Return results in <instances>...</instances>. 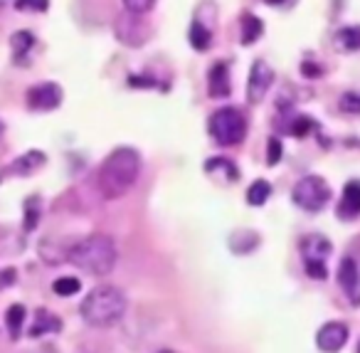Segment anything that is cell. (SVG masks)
Returning <instances> with one entry per match:
<instances>
[{
    "mask_svg": "<svg viewBox=\"0 0 360 353\" xmlns=\"http://www.w3.org/2000/svg\"><path fill=\"white\" fill-rule=\"evenodd\" d=\"M141 173V156L134 149H117L104 158L97 171V188L106 200H119L126 195Z\"/></svg>",
    "mask_w": 360,
    "mask_h": 353,
    "instance_id": "cell-1",
    "label": "cell"
},
{
    "mask_svg": "<svg viewBox=\"0 0 360 353\" xmlns=\"http://www.w3.org/2000/svg\"><path fill=\"white\" fill-rule=\"evenodd\" d=\"M126 294L121 289L111 284H101V287H94L89 294L84 297L82 302V319H84L89 326L94 328H106V326H114L123 319L126 314Z\"/></svg>",
    "mask_w": 360,
    "mask_h": 353,
    "instance_id": "cell-2",
    "label": "cell"
},
{
    "mask_svg": "<svg viewBox=\"0 0 360 353\" xmlns=\"http://www.w3.org/2000/svg\"><path fill=\"white\" fill-rule=\"evenodd\" d=\"M67 257L74 267H80L82 272L94 274V277H106L117 267L119 252L109 235H89L77 242L67 252Z\"/></svg>",
    "mask_w": 360,
    "mask_h": 353,
    "instance_id": "cell-3",
    "label": "cell"
},
{
    "mask_svg": "<svg viewBox=\"0 0 360 353\" xmlns=\"http://www.w3.org/2000/svg\"><path fill=\"white\" fill-rule=\"evenodd\" d=\"M210 134L220 146H237L247 136V119L237 106H222L210 117Z\"/></svg>",
    "mask_w": 360,
    "mask_h": 353,
    "instance_id": "cell-4",
    "label": "cell"
},
{
    "mask_svg": "<svg viewBox=\"0 0 360 353\" xmlns=\"http://www.w3.org/2000/svg\"><path fill=\"white\" fill-rule=\"evenodd\" d=\"M293 203L299 205L306 212H318L324 210L331 200V188L321 175H306L301 178L291 191Z\"/></svg>",
    "mask_w": 360,
    "mask_h": 353,
    "instance_id": "cell-5",
    "label": "cell"
},
{
    "mask_svg": "<svg viewBox=\"0 0 360 353\" xmlns=\"http://www.w3.org/2000/svg\"><path fill=\"white\" fill-rule=\"evenodd\" d=\"M62 87L55 82H45L27 89V106L32 112H52L62 104Z\"/></svg>",
    "mask_w": 360,
    "mask_h": 353,
    "instance_id": "cell-6",
    "label": "cell"
},
{
    "mask_svg": "<svg viewBox=\"0 0 360 353\" xmlns=\"http://www.w3.org/2000/svg\"><path fill=\"white\" fill-rule=\"evenodd\" d=\"M272 82H274V69L269 67L264 60H256L252 64L250 82H247V99H250V104H259L267 97Z\"/></svg>",
    "mask_w": 360,
    "mask_h": 353,
    "instance_id": "cell-7",
    "label": "cell"
},
{
    "mask_svg": "<svg viewBox=\"0 0 360 353\" xmlns=\"http://www.w3.org/2000/svg\"><path fill=\"white\" fill-rule=\"evenodd\" d=\"M117 35L121 42L131 45V47H141V45L146 42L148 35H151V27L141 20V15H134V13H126L119 18L117 23Z\"/></svg>",
    "mask_w": 360,
    "mask_h": 353,
    "instance_id": "cell-8",
    "label": "cell"
},
{
    "mask_svg": "<svg viewBox=\"0 0 360 353\" xmlns=\"http://www.w3.org/2000/svg\"><path fill=\"white\" fill-rule=\"evenodd\" d=\"M348 341V326L343 321H328L318 328L316 346L324 353H338Z\"/></svg>",
    "mask_w": 360,
    "mask_h": 353,
    "instance_id": "cell-9",
    "label": "cell"
},
{
    "mask_svg": "<svg viewBox=\"0 0 360 353\" xmlns=\"http://www.w3.org/2000/svg\"><path fill=\"white\" fill-rule=\"evenodd\" d=\"M333 252V245L324 235H309L301 240V254L304 262H326Z\"/></svg>",
    "mask_w": 360,
    "mask_h": 353,
    "instance_id": "cell-10",
    "label": "cell"
},
{
    "mask_svg": "<svg viewBox=\"0 0 360 353\" xmlns=\"http://www.w3.org/2000/svg\"><path fill=\"white\" fill-rule=\"evenodd\" d=\"M338 215L343 220H353L360 215V180H348L343 188L341 203H338Z\"/></svg>",
    "mask_w": 360,
    "mask_h": 353,
    "instance_id": "cell-11",
    "label": "cell"
},
{
    "mask_svg": "<svg viewBox=\"0 0 360 353\" xmlns=\"http://www.w3.org/2000/svg\"><path fill=\"white\" fill-rule=\"evenodd\" d=\"M208 92L213 99H222L230 94V69H227L225 62L213 64L208 75Z\"/></svg>",
    "mask_w": 360,
    "mask_h": 353,
    "instance_id": "cell-12",
    "label": "cell"
},
{
    "mask_svg": "<svg viewBox=\"0 0 360 353\" xmlns=\"http://www.w3.org/2000/svg\"><path fill=\"white\" fill-rule=\"evenodd\" d=\"M40 166H45V154H43V151H27L25 156L15 158V163L10 166V171L15 175H30V173H35Z\"/></svg>",
    "mask_w": 360,
    "mask_h": 353,
    "instance_id": "cell-13",
    "label": "cell"
},
{
    "mask_svg": "<svg viewBox=\"0 0 360 353\" xmlns=\"http://www.w3.org/2000/svg\"><path fill=\"white\" fill-rule=\"evenodd\" d=\"M358 282H360L358 265H355L350 257H346V260L341 262V267H338V284L348 291V294H355V289H358Z\"/></svg>",
    "mask_w": 360,
    "mask_h": 353,
    "instance_id": "cell-14",
    "label": "cell"
},
{
    "mask_svg": "<svg viewBox=\"0 0 360 353\" xmlns=\"http://www.w3.org/2000/svg\"><path fill=\"white\" fill-rule=\"evenodd\" d=\"M190 45H193L197 52L210 50V45H213V32H210V27L205 25L202 20H195V23L190 25Z\"/></svg>",
    "mask_w": 360,
    "mask_h": 353,
    "instance_id": "cell-15",
    "label": "cell"
},
{
    "mask_svg": "<svg viewBox=\"0 0 360 353\" xmlns=\"http://www.w3.org/2000/svg\"><path fill=\"white\" fill-rule=\"evenodd\" d=\"M264 32V23L256 15H252V13H247L242 18V45H254L256 40H259V35Z\"/></svg>",
    "mask_w": 360,
    "mask_h": 353,
    "instance_id": "cell-16",
    "label": "cell"
},
{
    "mask_svg": "<svg viewBox=\"0 0 360 353\" xmlns=\"http://www.w3.org/2000/svg\"><path fill=\"white\" fill-rule=\"evenodd\" d=\"M336 47L346 52L360 50V27H355V25L341 27V30L336 32Z\"/></svg>",
    "mask_w": 360,
    "mask_h": 353,
    "instance_id": "cell-17",
    "label": "cell"
},
{
    "mask_svg": "<svg viewBox=\"0 0 360 353\" xmlns=\"http://www.w3.org/2000/svg\"><path fill=\"white\" fill-rule=\"evenodd\" d=\"M272 195V186H269L267 180H254L250 188H247V203L250 205H264Z\"/></svg>",
    "mask_w": 360,
    "mask_h": 353,
    "instance_id": "cell-18",
    "label": "cell"
},
{
    "mask_svg": "<svg viewBox=\"0 0 360 353\" xmlns=\"http://www.w3.org/2000/svg\"><path fill=\"white\" fill-rule=\"evenodd\" d=\"M23 321H25V306L23 304H12L10 309L5 314V324H8V331H10L12 339H18L20 331H23Z\"/></svg>",
    "mask_w": 360,
    "mask_h": 353,
    "instance_id": "cell-19",
    "label": "cell"
},
{
    "mask_svg": "<svg viewBox=\"0 0 360 353\" xmlns=\"http://www.w3.org/2000/svg\"><path fill=\"white\" fill-rule=\"evenodd\" d=\"M60 328V321L55 316L47 314V311H37L35 316V324L30 328V336H40V334H47V331H57Z\"/></svg>",
    "mask_w": 360,
    "mask_h": 353,
    "instance_id": "cell-20",
    "label": "cell"
},
{
    "mask_svg": "<svg viewBox=\"0 0 360 353\" xmlns=\"http://www.w3.org/2000/svg\"><path fill=\"white\" fill-rule=\"evenodd\" d=\"M80 289H82V282L77 277H60L55 279V284H52V291H55L57 297H74Z\"/></svg>",
    "mask_w": 360,
    "mask_h": 353,
    "instance_id": "cell-21",
    "label": "cell"
},
{
    "mask_svg": "<svg viewBox=\"0 0 360 353\" xmlns=\"http://www.w3.org/2000/svg\"><path fill=\"white\" fill-rule=\"evenodd\" d=\"M10 45H12V50H15V55L20 57V55H25V52L30 50L32 45H35V38H32V32L20 30V32H15V35H12Z\"/></svg>",
    "mask_w": 360,
    "mask_h": 353,
    "instance_id": "cell-22",
    "label": "cell"
},
{
    "mask_svg": "<svg viewBox=\"0 0 360 353\" xmlns=\"http://www.w3.org/2000/svg\"><path fill=\"white\" fill-rule=\"evenodd\" d=\"M338 109L343 114H360V92H346L338 99Z\"/></svg>",
    "mask_w": 360,
    "mask_h": 353,
    "instance_id": "cell-23",
    "label": "cell"
},
{
    "mask_svg": "<svg viewBox=\"0 0 360 353\" xmlns=\"http://www.w3.org/2000/svg\"><path fill=\"white\" fill-rule=\"evenodd\" d=\"M313 129V121L309 117H293V124L289 126V134H293V136H306V134H309V131Z\"/></svg>",
    "mask_w": 360,
    "mask_h": 353,
    "instance_id": "cell-24",
    "label": "cell"
},
{
    "mask_svg": "<svg viewBox=\"0 0 360 353\" xmlns=\"http://www.w3.org/2000/svg\"><path fill=\"white\" fill-rule=\"evenodd\" d=\"M153 5H156V0H123L126 13H134V15H146Z\"/></svg>",
    "mask_w": 360,
    "mask_h": 353,
    "instance_id": "cell-25",
    "label": "cell"
},
{
    "mask_svg": "<svg viewBox=\"0 0 360 353\" xmlns=\"http://www.w3.org/2000/svg\"><path fill=\"white\" fill-rule=\"evenodd\" d=\"M281 154H284V146L276 136L269 138V149H267V163L269 166H276L281 161Z\"/></svg>",
    "mask_w": 360,
    "mask_h": 353,
    "instance_id": "cell-26",
    "label": "cell"
},
{
    "mask_svg": "<svg viewBox=\"0 0 360 353\" xmlns=\"http://www.w3.org/2000/svg\"><path fill=\"white\" fill-rule=\"evenodd\" d=\"M25 228L27 230H32L37 225V217H40V203H37L35 198H30L27 200V205H25Z\"/></svg>",
    "mask_w": 360,
    "mask_h": 353,
    "instance_id": "cell-27",
    "label": "cell"
},
{
    "mask_svg": "<svg viewBox=\"0 0 360 353\" xmlns=\"http://www.w3.org/2000/svg\"><path fill=\"white\" fill-rule=\"evenodd\" d=\"M47 0H15V8L18 10H35V13H43L47 10Z\"/></svg>",
    "mask_w": 360,
    "mask_h": 353,
    "instance_id": "cell-28",
    "label": "cell"
},
{
    "mask_svg": "<svg viewBox=\"0 0 360 353\" xmlns=\"http://www.w3.org/2000/svg\"><path fill=\"white\" fill-rule=\"evenodd\" d=\"M306 272L311 274L313 279H326V262H304Z\"/></svg>",
    "mask_w": 360,
    "mask_h": 353,
    "instance_id": "cell-29",
    "label": "cell"
},
{
    "mask_svg": "<svg viewBox=\"0 0 360 353\" xmlns=\"http://www.w3.org/2000/svg\"><path fill=\"white\" fill-rule=\"evenodd\" d=\"M15 282V269H5V272H0V289H5Z\"/></svg>",
    "mask_w": 360,
    "mask_h": 353,
    "instance_id": "cell-30",
    "label": "cell"
},
{
    "mask_svg": "<svg viewBox=\"0 0 360 353\" xmlns=\"http://www.w3.org/2000/svg\"><path fill=\"white\" fill-rule=\"evenodd\" d=\"M128 84L131 87H153V82L148 77H128Z\"/></svg>",
    "mask_w": 360,
    "mask_h": 353,
    "instance_id": "cell-31",
    "label": "cell"
},
{
    "mask_svg": "<svg viewBox=\"0 0 360 353\" xmlns=\"http://www.w3.org/2000/svg\"><path fill=\"white\" fill-rule=\"evenodd\" d=\"M301 69H304V75H309V77H318V75H321V67H313L311 62H304V64H301Z\"/></svg>",
    "mask_w": 360,
    "mask_h": 353,
    "instance_id": "cell-32",
    "label": "cell"
},
{
    "mask_svg": "<svg viewBox=\"0 0 360 353\" xmlns=\"http://www.w3.org/2000/svg\"><path fill=\"white\" fill-rule=\"evenodd\" d=\"M264 3H267V5H284L287 0H264Z\"/></svg>",
    "mask_w": 360,
    "mask_h": 353,
    "instance_id": "cell-33",
    "label": "cell"
},
{
    "mask_svg": "<svg viewBox=\"0 0 360 353\" xmlns=\"http://www.w3.org/2000/svg\"><path fill=\"white\" fill-rule=\"evenodd\" d=\"M3 131H5V124H3V121H0V136H3Z\"/></svg>",
    "mask_w": 360,
    "mask_h": 353,
    "instance_id": "cell-34",
    "label": "cell"
},
{
    "mask_svg": "<svg viewBox=\"0 0 360 353\" xmlns=\"http://www.w3.org/2000/svg\"><path fill=\"white\" fill-rule=\"evenodd\" d=\"M158 353H173V351H158Z\"/></svg>",
    "mask_w": 360,
    "mask_h": 353,
    "instance_id": "cell-35",
    "label": "cell"
},
{
    "mask_svg": "<svg viewBox=\"0 0 360 353\" xmlns=\"http://www.w3.org/2000/svg\"><path fill=\"white\" fill-rule=\"evenodd\" d=\"M358 353H360V346H358Z\"/></svg>",
    "mask_w": 360,
    "mask_h": 353,
    "instance_id": "cell-36",
    "label": "cell"
}]
</instances>
